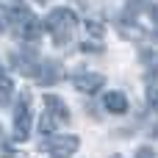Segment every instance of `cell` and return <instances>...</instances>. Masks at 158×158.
<instances>
[{"instance_id": "7", "label": "cell", "mask_w": 158, "mask_h": 158, "mask_svg": "<svg viewBox=\"0 0 158 158\" xmlns=\"http://www.w3.org/2000/svg\"><path fill=\"white\" fill-rule=\"evenodd\" d=\"M103 106H106V111H111V114H125V111H128V97H125L122 92H106V94H103Z\"/></svg>"}, {"instance_id": "4", "label": "cell", "mask_w": 158, "mask_h": 158, "mask_svg": "<svg viewBox=\"0 0 158 158\" xmlns=\"http://www.w3.org/2000/svg\"><path fill=\"white\" fill-rule=\"evenodd\" d=\"M78 147H81V139L78 136H53L47 142L50 158H69V156L78 153Z\"/></svg>"}, {"instance_id": "10", "label": "cell", "mask_w": 158, "mask_h": 158, "mask_svg": "<svg viewBox=\"0 0 158 158\" xmlns=\"http://www.w3.org/2000/svg\"><path fill=\"white\" fill-rule=\"evenodd\" d=\"M86 31H89V36H94V39H100V36L106 33V28L97 25V22H86Z\"/></svg>"}, {"instance_id": "9", "label": "cell", "mask_w": 158, "mask_h": 158, "mask_svg": "<svg viewBox=\"0 0 158 158\" xmlns=\"http://www.w3.org/2000/svg\"><path fill=\"white\" fill-rule=\"evenodd\" d=\"M11 89H14V81L8 78V72L3 69V64H0V103L11 94Z\"/></svg>"}, {"instance_id": "3", "label": "cell", "mask_w": 158, "mask_h": 158, "mask_svg": "<svg viewBox=\"0 0 158 158\" xmlns=\"http://www.w3.org/2000/svg\"><path fill=\"white\" fill-rule=\"evenodd\" d=\"M61 75H64V69H61L58 61H36V67H33V72H31V78H33L36 83H42V86L58 83Z\"/></svg>"}, {"instance_id": "6", "label": "cell", "mask_w": 158, "mask_h": 158, "mask_svg": "<svg viewBox=\"0 0 158 158\" xmlns=\"http://www.w3.org/2000/svg\"><path fill=\"white\" fill-rule=\"evenodd\" d=\"M44 114H47L56 125H67V122H69V108H67V103H64L61 97H56V94H44Z\"/></svg>"}, {"instance_id": "12", "label": "cell", "mask_w": 158, "mask_h": 158, "mask_svg": "<svg viewBox=\"0 0 158 158\" xmlns=\"http://www.w3.org/2000/svg\"><path fill=\"white\" fill-rule=\"evenodd\" d=\"M136 158H156V150H153L150 144H144V147L136 150Z\"/></svg>"}, {"instance_id": "15", "label": "cell", "mask_w": 158, "mask_h": 158, "mask_svg": "<svg viewBox=\"0 0 158 158\" xmlns=\"http://www.w3.org/2000/svg\"><path fill=\"white\" fill-rule=\"evenodd\" d=\"M6 158H28V156H22V153H11V156H6Z\"/></svg>"}, {"instance_id": "11", "label": "cell", "mask_w": 158, "mask_h": 158, "mask_svg": "<svg viewBox=\"0 0 158 158\" xmlns=\"http://www.w3.org/2000/svg\"><path fill=\"white\" fill-rule=\"evenodd\" d=\"M39 131H42V133H53V131H56V122H53V119L44 114V117H42V125H39Z\"/></svg>"}, {"instance_id": "13", "label": "cell", "mask_w": 158, "mask_h": 158, "mask_svg": "<svg viewBox=\"0 0 158 158\" xmlns=\"http://www.w3.org/2000/svg\"><path fill=\"white\" fill-rule=\"evenodd\" d=\"M147 100H150V106L158 111V89H150V94H147Z\"/></svg>"}, {"instance_id": "8", "label": "cell", "mask_w": 158, "mask_h": 158, "mask_svg": "<svg viewBox=\"0 0 158 158\" xmlns=\"http://www.w3.org/2000/svg\"><path fill=\"white\" fill-rule=\"evenodd\" d=\"M17 33H19L25 42H36V39L42 36V25H39V19H36V17H31V19H28V22H25Z\"/></svg>"}, {"instance_id": "2", "label": "cell", "mask_w": 158, "mask_h": 158, "mask_svg": "<svg viewBox=\"0 0 158 158\" xmlns=\"http://www.w3.org/2000/svg\"><path fill=\"white\" fill-rule=\"evenodd\" d=\"M31 125H33V119H31V103H28V92H22L19 100H17V106H14V139L25 142L31 136Z\"/></svg>"}, {"instance_id": "5", "label": "cell", "mask_w": 158, "mask_h": 158, "mask_svg": "<svg viewBox=\"0 0 158 158\" xmlns=\"http://www.w3.org/2000/svg\"><path fill=\"white\" fill-rule=\"evenodd\" d=\"M103 83H106V78L100 72H78L72 78V86L78 92H83V94H97L103 89Z\"/></svg>"}, {"instance_id": "1", "label": "cell", "mask_w": 158, "mask_h": 158, "mask_svg": "<svg viewBox=\"0 0 158 158\" xmlns=\"http://www.w3.org/2000/svg\"><path fill=\"white\" fill-rule=\"evenodd\" d=\"M44 28H47V33L53 36V42H56L58 47H64V44L75 36V31H78V17H75V11H69V8H56V11L47 14Z\"/></svg>"}, {"instance_id": "16", "label": "cell", "mask_w": 158, "mask_h": 158, "mask_svg": "<svg viewBox=\"0 0 158 158\" xmlns=\"http://www.w3.org/2000/svg\"><path fill=\"white\" fill-rule=\"evenodd\" d=\"M0 144H3V128H0Z\"/></svg>"}, {"instance_id": "14", "label": "cell", "mask_w": 158, "mask_h": 158, "mask_svg": "<svg viewBox=\"0 0 158 158\" xmlns=\"http://www.w3.org/2000/svg\"><path fill=\"white\" fill-rule=\"evenodd\" d=\"M150 17H153V22L158 25V6H153V11H150Z\"/></svg>"}, {"instance_id": "17", "label": "cell", "mask_w": 158, "mask_h": 158, "mask_svg": "<svg viewBox=\"0 0 158 158\" xmlns=\"http://www.w3.org/2000/svg\"><path fill=\"white\" fill-rule=\"evenodd\" d=\"M111 158H122V156H111Z\"/></svg>"}]
</instances>
